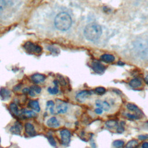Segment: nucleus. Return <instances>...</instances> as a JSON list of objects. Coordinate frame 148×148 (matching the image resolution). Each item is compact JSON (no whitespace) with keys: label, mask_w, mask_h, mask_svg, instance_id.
Returning a JSON list of instances; mask_svg holds the SVG:
<instances>
[{"label":"nucleus","mask_w":148,"mask_h":148,"mask_svg":"<svg viewBox=\"0 0 148 148\" xmlns=\"http://www.w3.org/2000/svg\"><path fill=\"white\" fill-rule=\"evenodd\" d=\"M72 23L71 17L66 12L59 13L54 19V25L56 27L61 31L69 29L72 25Z\"/></svg>","instance_id":"nucleus-1"},{"label":"nucleus","mask_w":148,"mask_h":148,"mask_svg":"<svg viewBox=\"0 0 148 148\" xmlns=\"http://www.w3.org/2000/svg\"><path fill=\"white\" fill-rule=\"evenodd\" d=\"M102 31L101 26L97 24H89L84 29L85 38L90 41L97 40L102 34Z\"/></svg>","instance_id":"nucleus-2"},{"label":"nucleus","mask_w":148,"mask_h":148,"mask_svg":"<svg viewBox=\"0 0 148 148\" xmlns=\"http://www.w3.org/2000/svg\"><path fill=\"white\" fill-rule=\"evenodd\" d=\"M134 50L138 56L145 58L148 57V39L140 38L134 42Z\"/></svg>","instance_id":"nucleus-3"},{"label":"nucleus","mask_w":148,"mask_h":148,"mask_svg":"<svg viewBox=\"0 0 148 148\" xmlns=\"http://www.w3.org/2000/svg\"><path fill=\"white\" fill-rule=\"evenodd\" d=\"M24 47L27 51L32 54H39L42 51V49L40 46L32 42H27L25 43Z\"/></svg>","instance_id":"nucleus-4"},{"label":"nucleus","mask_w":148,"mask_h":148,"mask_svg":"<svg viewBox=\"0 0 148 148\" xmlns=\"http://www.w3.org/2000/svg\"><path fill=\"white\" fill-rule=\"evenodd\" d=\"M60 134L61 136V139L62 144L64 146H68L71 142V133L66 129H64L60 131Z\"/></svg>","instance_id":"nucleus-5"},{"label":"nucleus","mask_w":148,"mask_h":148,"mask_svg":"<svg viewBox=\"0 0 148 148\" xmlns=\"http://www.w3.org/2000/svg\"><path fill=\"white\" fill-rule=\"evenodd\" d=\"M92 94L91 91L83 90L78 92L76 95V99L79 102H84L89 96Z\"/></svg>","instance_id":"nucleus-6"},{"label":"nucleus","mask_w":148,"mask_h":148,"mask_svg":"<svg viewBox=\"0 0 148 148\" xmlns=\"http://www.w3.org/2000/svg\"><path fill=\"white\" fill-rule=\"evenodd\" d=\"M91 68L92 70L97 73H103L106 69L105 66L99 61H93L91 64Z\"/></svg>","instance_id":"nucleus-7"},{"label":"nucleus","mask_w":148,"mask_h":148,"mask_svg":"<svg viewBox=\"0 0 148 148\" xmlns=\"http://www.w3.org/2000/svg\"><path fill=\"white\" fill-rule=\"evenodd\" d=\"M25 133L29 137L36 135V132L35 130V127L30 123H27L25 124Z\"/></svg>","instance_id":"nucleus-8"},{"label":"nucleus","mask_w":148,"mask_h":148,"mask_svg":"<svg viewBox=\"0 0 148 148\" xmlns=\"http://www.w3.org/2000/svg\"><path fill=\"white\" fill-rule=\"evenodd\" d=\"M21 129H22L21 124L18 121H16L13 124V125H12L10 128L9 130L12 134L20 135L21 132Z\"/></svg>","instance_id":"nucleus-9"},{"label":"nucleus","mask_w":148,"mask_h":148,"mask_svg":"<svg viewBox=\"0 0 148 148\" xmlns=\"http://www.w3.org/2000/svg\"><path fill=\"white\" fill-rule=\"evenodd\" d=\"M58 103L57 105L56 110L57 113L58 114L60 113H65L66 112L68 109L67 103L64 101H60V102H58Z\"/></svg>","instance_id":"nucleus-10"},{"label":"nucleus","mask_w":148,"mask_h":148,"mask_svg":"<svg viewBox=\"0 0 148 148\" xmlns=\"http://www.w3.org/2000/svg\"><path fill=\"white\" fill-rule=\"evenodd\" d=\"M31 80L35 84L40 83L46 79V76L40 73H35L31 76Z\"/></svg>","instance_id":"nucleus-11"},{"label":"nucleus","mask_w":148,"mask_h":148,"mask_svg":"<svg viewBox=\"0 0 148 148\" xmlns=\"http://www.w3.org/2000/svg\"><path fill=\"white\" fill-rule=\"evenodd\" d=\"M11 97L10 91L4 87H2L0 89V97L3 101L8 100Z\"/></svg>","instance_id":"nucleus-12"},{"label":"nucleus","mask_w":148,"mask_h":148,"mask_svg":"<svg viewBox=\"0 0 148 148\" xmlns=\"http://www.w3.org/2000/svg\"><path fill=\"white\" fill-rule=\"evenodd\" d=\"M46 124L49 127L53 128H58L60 125L59 121L56 117H51L48 119L46 122Z\"/></svg>","instance_id":"nucleus-13"},{"label":"nucleus","mask_w":148,"mask_h":148,"mask_svg":"<svg viewBox=\"0 0 148 148\" xmlns=\"http://www.w3.org/2000/svg\"><path fill=\"white\" fill-rule=\"evenodd\" d=\"M41 90H42V89L39 86H38L37 85H34L29 87L28 94L31 97H34V96H35L36 94L40 93Z\"/></svg>","instance_id":"nucleus-14"},{"label":"nucleus","mask_w":148,"mask_h":148,"mask_svg":"<svg viewBox=\"0 0 148 148\" xmlns=\"http://www.w3.org/2000/svg\"><path fill=\"white\" fill-rule=\"evenodd\" d=\"M28 106L36 112H39L40 111V108L39 102L36 100L30 101L28 103Z\"/></svg>","instance_id":"nucleus-15"},{"label":"nucleus","mask_w":148,"mask_h":148,"mask_svg":"<svg viewBox=\"0 0 148 148\" xmlns=\"http://www.w3.org/2000/svg\"><path fill=\"white\" fill-rule=\"evenodd\" d=\"M95 105L99 108H101L105 111H107L110 108L109 104L106 101H102L101 100H97L95 102Z\"/></svg>","instance_id":"nucleus-16"},{"label":"nucleus","mask_w":148,"mask_h":148,"mask_svg":"<svg viewBox=\"0 0 148 148\" xmlns=\"http://www.w3.org/2000/svg\"><path fill=\"white\" fill-rule=\"evenodd\" d=\"M21 116L25 118H32L36 116V113L32 110H28L26 109H23L21 111Z\"/></svg>","instance_id":"nucleus-17"},{"label":"nucleus","mask_w":148,"mask_h":148,"mask_svg":"<svg viewBox=\"0 0 148 148\" xmlns=\"http://www.w3.org/2000/svg\"><path fill=\"white\" fill-rule=\"evenodd\" d=\"M9 107L10 111L12 112V113L13 115L16 116H18L20 114L19 109L16 103H15L14 102H12L10 103Z\"/></svg>","instance_id":"nucleus-18"},{"label":"nucleus","mask_w":148,"mask_h":148,"mask_svg":"<svg viewBox=\"0 0 148 148\" xmlns=\"http://www.w3.org/2000/svg\"><path fill=\"white\" fill-rule=\"evenodd\" d=\"M101 59L102 61L107 63L112 62L114 60V57L113 55L110 54H104L101 56Z\"/></svg>","instance_id":"nucleus-19"},{"label":"nucleus","mask_w":148,"mask_h":148,"mask_svg":"<svg viewBox=\"0 0 148 148\" xmlns=\"http://www.w3.org/2000/svg\"><path fill=\"white\" fill-rule=\"evenodd\" d=\"M54 86L53 87H48L47 88V91L52 95H55L56 94H57L58 92V80H54Z\"/></svg>","instance_id":"nucleus-20"},{"label":"nucleus","mask_w":148,"mask_h":148,"mask_svg":"<svg viewBox=\"0 0 148 148\" xmlns=\"http://www.w3.org/2000/svg\"><path fill=\"white\" fill-rule=\"evenodd\" d=\"M130 85L133 88H138L141 86L142 82L140 79L138 78H135V79H133L130 81Z\"/></svg>","instance_id":"nucleus-21"},{"label":"nucleus","mask_w":148,"mask_h":148,"mask_svg":"<svg viewBox=\"0 0 148 148\" xmlns=\"http://www.w3.org/2000/svg\"><path fill=\"white\" fill-rule=\"evenodd\" d=\"M138 145V142L136 140H131L129 141L127 145L126 148H136Z\"/></svg>","instance_id":"nucleus-22"},{"label":"nucleus","mask_w":148,"mask_h":148,"mask_svg":"<svg viewBox=\"0 0 148 148\" xmlns=\"http://www.w3.org/2000/svg\"><path fill=\"white\" fill-rule=\"evenodd\" d=\"M106 125L107 127L109 128H113L116 127H117L118 124L117 122L115 120H109L106 123Z\"/></svg>","instance_id":"nucleus-23"},{"label":"nucleus","mask_w":148,"mask_h":148,"mask_svg":"<svg viewBox=\"0 0 148 148\" xmlns=\"http://www.w3.org/2000/svg\"><path fill=\"white\" fill-rule=\"evenodd\" d=\"M46 106H47V108L49 109L50 112L51 114L54 113V103L53 101H48L46 103Z\"/></svg>","instance_id":"nucleus-24"},{"label":"nucleus","mask_w":148,"mask_h":148,"mask_svg":"<svg viewBox=\"0 0 148 148\" xmlns=\"http://www.w3.org/2000/svg\"><path fill=\"white\" fill-rule=\"evenodd\" d=\"M125 116L131 120H136V119H140V115L139 114H131V113H125Z\"/></svg>","instance_id":"nucleus-25"},{"label":"nucleus","mask_w":148,"mask_h":148,"mask_svg":"<svg viewBox=\"0 0 148 148\" xmlns=\"http://www.w3.org/2000/svg\"><path fill=\"white\" fill-rule=\"evenodd\" d=\"M113 145L116 148H121L123 147L124 142L121 140H116L113 142Z\"/></svg>","instance_id":"nucleus-26"},{"label":"nucleus","mask_w":148,"mask_h":148,"mask_svg":"<svg viewBox=\"0 0 148 148\" xmlns=\"http://www.w3.org/2000/svg\"><path fill=\"white\" fill-rule=\"evenodd\" d=\"M127 108L128 110H131V111H134V112H136L137 111H138V107L133 104V103H129L127 105Z\"/></svg>","instance_id":"nucleus-27"},{"label":"nucleus","mask_w":148,"mask_h":148,"mask_svg":"<svg viewBox=\"0 0 148 148\" xmlns=\"http://www.w3.org/2000/svg\"><path fill=\"white\" fill-rule=\"evenodd\" d=\"M47 139L48 140V141L49 142L50 144L53 146V147H56V142L54 139V138L53 137V136L50 134L48 135V136H47Z\"/></svg>","instance_id":"nucleus-28"},{"label":"nucleus","mask_w":148,"mask_h":148,"mask_svg":"<svg viewBox=\"0 0 148 148\" xmlns=\"http://www.w3.org/2000/svg\"><path fill=\"white\" fill-rule=\"evenodd\" d=\"M95 92L99 95H102L103 94L105 93L106 92V90L104 87H98L97 88H95Z\"/></svg>","instance_id":"nucleus-29"},{"label":"nucleus","mask_w":148,"mask_h":148,"mask_svg":"<svg viewBox=\"0 0 148 148\" xmlns=\"http://www.w3.org/2000/svg\"><path fill=\"white\" fill-rule=\"evenodd\" d=\"M47 49L53 54H57L59 52V50L54 46H49L47 47Z\"/></svg>","instance_id":"nucleus-30"},{"label":"nucleus","mask_w":148,"mask_h":148,"mask_svg":"<svg viewBox=\"0 0 148 148\" xmlns=\"http://www.w3.org/2000/svg\"><path fill=\"white\" fill-rule=\"evenodd\" d=\"M124 122H121L120 123V124L118 125V126L117 127V131L118 132L121 133V132H123L124 131Z\"/></svg>","instance_id":"nucleus-31"},{"label":"nucleus","mask_w":148,"mask_h":148,"mask_svg":"<svg viewBox=\"0 0 148 148\" xmlns=\"http://www.w3.org/2000/svg\"><path fill=\"white\" fill-rule=\"evenodd\" d=\"M58 82L59 83H60V84L62 85V86H64L66 84V82L65 80H64V79L63 78V77L61 75H58Z\"/></svg>","instance_id":"nucleus-32"},{"label":"nucleus","mask_w":148,"mask_h":148,"mask_svg":"<svg viewBox=\"0 0 148 148\" xmlns=\"http://www.w3.org/2000/svg\"><path fill=\"white\" fill-rule=\"evenodd\" d=\"M5 5H6L5 1V0H0V12L3 10Z\"/></svg>","instance_id":"nucleus-33"},{"label":"nucleus","mask_w":148,"mask_h":148,"mask_svg":"<svg viewBox=\"0 0 148 148\" xmlns=\"http://www.w3.org/2000/svg\"><path fill=\"white\" fill-rule=\"evenodd\" d=\"M138 138L140 140H146L148 139V135L147 134H144V135H140L138 136Z\"/></svg>","instance_id":"nucleus-34"},{"label":"nucleus","mask_w":148,"mask_h":148,"mask_svg":"<svg viewBox=\"0 0 148 148\" xmlns=\"http://www.w3.org/2000/svg\"><path fill=\"white\" fill-rule=\"evenodd\" d=\"M102 109H101V108H97L96 109H95V112L97 113V114H101L102 113Z\"/></svg>","instance_id":"nucleus-35"},{"label":"nucleus","mask_w":148,"mask_h":148,"mask_svg":"<svg viewBox=\"0 0 148 148\" xmlns=\"http://www.w3.org/2000/svg\"><path fill=\"white\" fill-rule=\"evenodd\" d=\"M142 148H148V142H144L142 145Z\"/></svg>","instance_id":"nucleus-36"},{"label":"nucleus","mask_w":148,"mask_h":148,"mask_svg":"<svg viewBox=\"0 0 148 148\" xmlns=\"http://www.w3.org/2000/svg\"><path fill=\"white\" fill-rule=\"evenodd\" d=\"M145 82H146L147 84H148V75L145 76Z\"/></svg>","instance_id":"nucleus-37"},{"label":"nucleus","mask_w":148,"mask_h":148,"mask_svg":"<svg viewBox=\"0 0 148 148\" xmlns=\"http://www.w3.org/2000/svg\"><path fill=\"white\" fill-rule=\"evenodd\" d=\"M118 64H122V65H124V63H123V62H121L119 61V62H118Z\"/></svg>","instance_id":"nucleus-38"},{"label":"nucleus","mask_w":148,"mask_h":148,"mask_svg":"<svg viewBox=\"0 0 148 148\" xmlns=\"http://www.w3.org/2000/svg\"><path fill=\"white\" fill-rule=\"evenodd\" d=\"M146 124H147V127H148V121L146 122Z\"/></svg>","instance_id":"nucleus-39"},{"label":"nucleus","mask_w":148,"mask_h":148,"mask_svg":"<svg viewBox=\"0 0 148 148\" xmlns=\"http://www.w3.org/2000/svg\"><path fill=\"white\" fill-rule=\"evenodd\" d=\"M0 143H1V138H0Z\"/></svg>","instance_id":"nucleus-40"}]
</instances>
